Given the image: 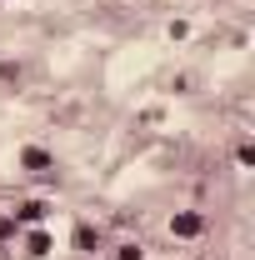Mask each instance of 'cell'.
Wrapping results in <instances>:
<instances>
[{"mask_svg":"<svg viewBox=\"0 0 255 260\" xmlns=\"http://www.w3.org/2000/svg\"><path fill=\"white\" fill-rule=\"evenodd\" d=\"M20 165H25V170H35V175H50V165H55V160H50L45 150H35V145H30V150L20 155Z\"/></svg>","mask_w":255,"mask_h":260,"instance_id":"obj_1","label":"cell"},{"mask_svg":"<svg viewBox=\"0 0 255 260\" xmlns=\"http://www.w3.org/2000/svg\"><path fill=\"white\" fill-rule=\"evenodd\" d=\"M170 230H175L180 240H190V235H200V215H190V210H185V215H175V220H170Z\"/></svg>","mask_w":255,"mask_h":260,"instance_id":"obj_2","label":"cell"},{"mask_svg":"<svg viewBox=\"0 0 255 260\" xmlns=\"http://www.w3.org/2000/svg\"><path fill=\"white\" fill-rule=\"evenodd\" d=\"M15 215H20V220H30V225H35V220H45V200H25Z\"/></svg>","mask_w":255,"mask_h":260,"instance_id":"obj_3","label":"cell"},{"mask_svg":"<svg viewBox=\"0 0 255 260\" xmlns=\"http://www.w3.org/2000/svg\"><path fill=\"white\" fill-rule=\"evenodd\" d=\"M75 245H80V250H95V230L80 225V230H75Z\"/></svg>","mask_w":255,"mask_h":260,"instance_id":"obj_4","label":"cell"},{"mask_svg":"<svg viewBox=\"0 0 255 260\" xmlns=\"http://www.w3.org/2000/svg\"><path fill=\"white\" fill-rule=\"evenodd\" d=\"M25 250H30V255H45V250H50V235H30Z\"/></svg>","mask_w":255,"mask_h":260,"instance_id":"obj_5","label":"cell"},{"mask_svg":"<svg viewBox=\"0 0 255 260\" xmlns=\"http://www.w3.org/2000/svg\"><path fill=\"white\" fill-rule=\"evenodd\" d=\"M10 235H15V220H10V215H0V245H5Z\"/></svg>","mask_w":255,"mask_h":260,"instance_id":"obj_6","label":"cell"},{"mask_svg":"<svg viewBox=\"0 0 255 260\" xmlns=\"http://www.w3.org/2000/svg\"><path fill=\"white\" fill-rule=\"evenodd\" d=\"M115 260H145V255H140V245H120V255H115Z\"/></svg>","mask_w":255,"mask_h":260,"instance_id":"obj_7","label":"cell"}]
</instances>
